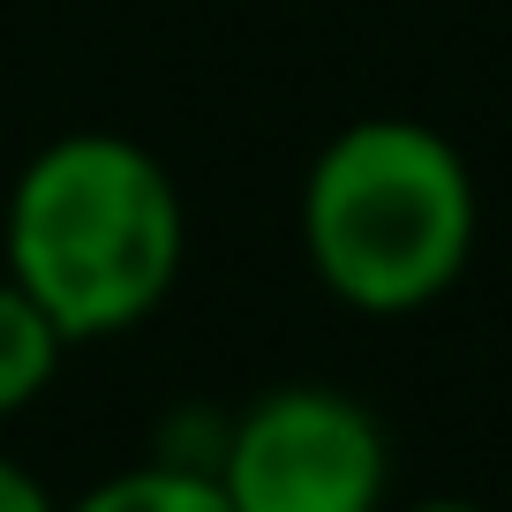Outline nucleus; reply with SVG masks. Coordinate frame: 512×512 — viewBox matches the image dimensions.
<instances>
[{
	"instance_id": "obj_1",
	"label": "nucleus",
	"mask_w": 512,
	"mask_h": 512,
	"mask_svg": "<svg viewBox=\"0 0 512 512\" xmlns=\"http://www.w3.org/2000/svg\"><path fill=\"white\" fill-rule=\"evenodd\" d=\"M8 279L61 324L68 347L144 324L189 264V204L159 151L76 128L31 151L8 189Z\"/></svg>"
},
{
	"instance_id": "obj_2",
	"label": "nucleus",
	"mask_w": 512,
	"mask_h": 512,
	"mask_svg": "<svg viewBox=\"0 0 512 512\" xmlns=\"http://www.w3.org/2000/svg\"><path fill=\"white\" fill-rule=\"evenodd\" d=\"M475 174L460 144L407 113L339 128L302 181V249L324 294L362 317H415L475 256Z\"/></svg>"
},
{
	"instance_id": "obj_3",
	"label": "nucleus",
	"mask_w": 512,
	"mask_h": 512,
	"mask_svg": "<svg viewBox=\"0 0 512 512\" xmlns=\"http://www.w3.org/2000/svg\"><path fill=\"white\" fill-rule=\"evenodd\" d=\"M204 467L234 512H384L392 490L384 422L339 384H272Z\"/></svg>"
},
{
	"instance_id": "obj_4",
	"label": "nucleus",
	"mask_w": 512,
	"mask_h": 512,
	"mask_svg": "<svg viewBox=\"0 0 512 512\" xmlns=\"http://www.w3.org/2000/svg\"><path fill=\"white\" fill-rule=\"evenodd\" d=\"M61 354H68L61 324L0 272V422L23 415V407H38V392L61 377Z\"/></svg>"
},
{
	"instance_id": "obj_5",
	"label": "nucleus",
	"mask_w": 512,
	"mask_h": 512,
	"mask_svg": "<svg viewBox=\"0 0 512 512\" xmlns=\"http://www.w3.org/2000/svg\"><path fill=\"white\" fill-rule=\"evenodd\" d=\"M61 512H234L204 460H151L128 467V475H106Z\"/></svg>"
},
{
	"instance_id": "obj_6",
	"label": "nucleus",
	"mask_w": 512,
	"mask_h": 512,
	"mask_svg": "<svg viewBox=\"0 0 512 512\" xmlns=\"http://www.w3.org/2000/svg\"><path fill=\"white\" fill-rule=\"evenodd\" d=\"M0 512H61V505H53V490H46L23 460H8V452H0Z\"/></svg>"
},
{
	"instance_id": "obj_7",
	"label": "nucleus",
	"mask_w": 512,
	"mask_h": 512,
	"mask_svg": "<svg viewBox=\"0 0 512 512\" xmlns=\"http://www.w3.org/2000/svg\"><path fill=\"white\" fill-rule=\"evenodd\" d=\"M407 512H490V505H475V497H422V505H407Z\"/></svg>"
}]
</instances>
